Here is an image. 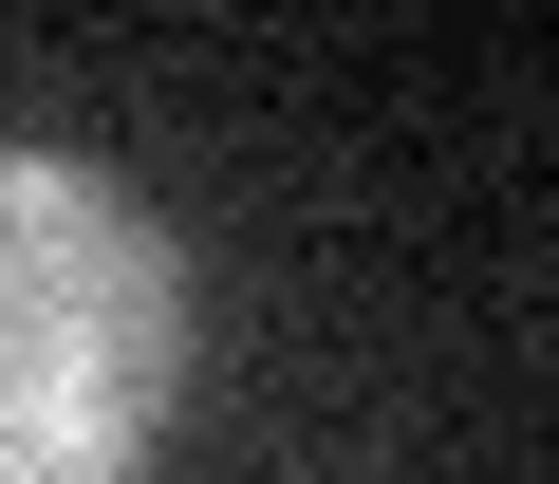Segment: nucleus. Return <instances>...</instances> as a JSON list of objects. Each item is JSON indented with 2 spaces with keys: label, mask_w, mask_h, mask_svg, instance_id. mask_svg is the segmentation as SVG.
<instances>
[{
  "label": "nucleus",
  "mask_w": 559,
  "mask_h": 484,
  "mask_svg": "<svg viewBox=\"0 0 559 484\" xmlns=\"http://www.w3.org/2000/svg\"><path fill=\"white\" fill-rule=\"evenodd\" d=\"M205 280L112 149H0V484H131L187 410Z\"/></svg>",
  "instance_id": "obj_1"
}]
</instances>
